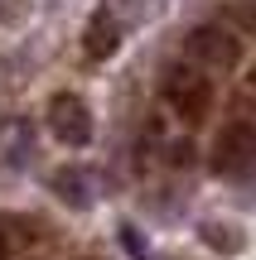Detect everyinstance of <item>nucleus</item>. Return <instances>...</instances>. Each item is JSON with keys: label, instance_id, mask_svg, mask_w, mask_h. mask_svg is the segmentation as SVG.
I'll list each match as a JSON object with an SVG mask.
<instances>
[{"label": "nucleus", "instance_id": "1a4fd4ad", "mask_svg": "<svg viewBox=\"0 0 256 260\" xmlns=\"http://www.w3.org/2000/svg\"><path fill=\"white\" fill-rule=\"evenodd\" d=\"M237 19H242V24H247L251 34H256V0H242V10H237Z\"/></svg>", "mask_w": 256, "mask_h": 260}, {"label": "nucleus", "instance_id": "20e7f679", "mask_svg": "<svg viewBox=\"0 0 256 260\" xmlns=\"http://www.w3.org/2000/svg\"><path fill=\"white\" fill-rule=\"evenodd\" d=\"M213 169L222 178H247L256 169V130L251 125H227L213 145Z\"/></svg>", "mask_w": 256, "mask_h": 260}, {"label": "nucleus", "instance_id": "423d86ee", "mask_svg": "<svg viewBox=\"0 0 256 260\" xmlns=\"http://www.w3.org/2000/svg\"><path fill=\"white\" fill-rule=\"evenodd\" d=\"M53 193L63 198L68 207H92V183H87L82 169H58L53 174Z\"/></svg>", "mask_w": 256, "mask_h": 260}, {"label": "nucleus", "instance_id": "9d476101", "mask_svg": "<svg viewBox=\"0 0 256 260\" xmlns=\"http://www.w3.org/2000/svg\"><path fill=\"white\" fill-rule=\"evenodd\" d=\"M5 251H10V236H5V232H0V260H5Z\"/></svg>", "mask_w": 256, "mask_h": 260}, {"label": "nucleus", "instance_id": "f03ea898", "mask_svg": "<svg viewBox=\"0 0 256 260\" xmlns=\"http://www.w3.org/2000/svg\"><path fill=\"white\" fill-rule=\"evenodd\" d=\"M184 53H189V63H198L203 73H232V68L242 63V39L232 34L227 24H198L184 39Z\"/></svg>", "mask_w": 256, "mask_h": 260}, {"label": "nucleus", "instance_id": "6e6552de", "mask_svg": "<svg viewBox=\"0 0 256 260\" xmlns=\"http://www.w3.org/2000/svg\"><path fill=\"white\" fill-rule=\"evenodd\" d=\"M203 241H208V246H218V251H237V246H242V236H232V232H222L218 222H208V226H203Z\"/></svg>", "mask_w": 256, "mask_h": 260}, {"label": "nucleus", "instance_id": "f257e3e1", "mask_svg": "<svg viewBox=\"0 0 256 260\" xmlns=\"http://www.w3.org/2000/svg\"><path fill=\"white\" fill-rule=\"evenodd\" d=\"M164 102H169L174 116L198 125L203 116H208V106H213V87H208V77H203V68L198 63H174L169 73H164Z\"/></svg>", "mask_w": 256, "mask_h": 260}, {"label": "nucleus", "instance_id": "0eeeda50", "mask_svg": "<svg viewBox=\"0 0 256 260\" xmlns=\"http://www.w3.org/2000/svg\"><path fill=\"white\" fill-rule=\"evenodd\" d=\"M24 154H29V125L15 121L5 130V164H24Z\"/></svg>", "mask_w": 256, "mask_h": 260}, {"label": "nucleus", "instance_id": "7ed1b4c3", "mask_svg": "<svg viewBox=\"0 0 256 260\" xmlns=\"http://www.w3.org/2000/svg\"><path fill=\"white\" fill-rule=\"evenodd\" d=\"M48 130H53L58 145L82 149L87 140H92V111H87V102L73 96V92H58L53 102H48Z\"/></svg>", "mask_w": 256, "mask_h": 260}, {"label": "nucleus", "instance_id": "39448f33", "mask_svg": "<svg viewBox=\"0 0 256 260\" xmlns=\"http://www.w3.org/2000/svg\"><path fill=\"white\" fill-rule=\"evenodd\" d=\"M82 48L87 58H97V63H106V58L121 48V19L111 15V10H92V19H87V34H82Z\"/></svg>", "mask_w": 256, "mask_h": 260}]
</instances>
